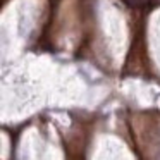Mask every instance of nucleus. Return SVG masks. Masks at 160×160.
Returning a JSON list of instances; mask_svg holds the SVG:
<instances>
[{"mask_svg": "<svg viewBox=\"0 0 160 160\" xmlns=\"http://www.w3.org/2000/svg\"><path fill=\"white\" fill-rule=\"evenodd\" d=\"M126 4H128V7L136 9V7H141V5H145L146 0H126Z\"/></svg>", "mask_w": 160, "mask_h": 160, "instance_id": "nucleus-1", "label": "nucleus"}]
</instances>
